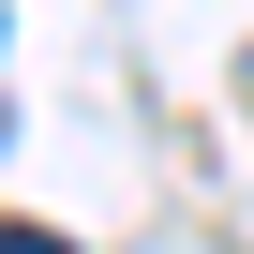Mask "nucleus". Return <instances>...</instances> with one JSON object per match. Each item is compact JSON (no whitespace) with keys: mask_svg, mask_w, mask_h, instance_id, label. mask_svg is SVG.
Masks as SVG:
<instances>
[{"mask_svg":"<svg viewBox=\"0 0 254 254\" xmlns=\"http://www.w3.org/2000/svg\"><path fill=\"white\" fill-rule=\"evenodd\" d=\"M0 254H75V239H45V224H0Z\"/></svg>","mask_w":254,"mask_h":254,"instance_id":"nucleus-1","label":"nucleus"}]
</instances>
